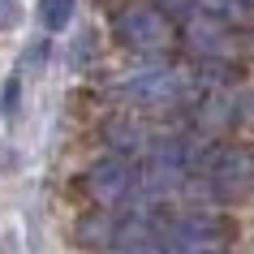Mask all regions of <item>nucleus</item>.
<instances>
[{"label": "nucleus", "instance_id": "nucleus-8", "mask_svg": "<svg viewBox=\"0 0 254 254\" xmlns=\"http://www.w3.org/2000/svg\"><path fill=\"white\" fill-rule=\"evenodd\" d=\"M13 108H17V78H9V86H4V99H0V112H4V117H13Z\"/></svg>", "mask_w": 254, "mask_h": 254}, {"label": "nucleus", "instance_id": "nucleus-4", "mask_svg": "<svg viewBox=\"0 0 254 254\" xmlns=\"http://www.w3.org/2000/svg\"><path fill=\"white\" fill-rule=\"evenodd\" d=\"M86 181H91V194H95V198L117 202V198H125V194L134 190L138 173H134V164L125 160V155H104V160L86 173Z\"/></svg>", "mask_w": 254, "mask_h": 254}, {"label": "nucleus", "instance_id": "nucleus-6", "mask_svg": "<svg viewBox=\"0 0 254 254\" xmlns=\"http://www.w3.org/2000/svg\"><path fill=\"white\" fill-rule=\"evenodd\" d=\"M215 13L220 17H237V13H254V0H215Z\"/></svg>", "mask_w": 254, "mask_h": 254}, {"label": "nucleus", "instance_id": "nucleus-5", "mask_svg": "<svg viewBox=\"0 0 254 254\" xmlns=\"http://www.w3.org/2000/svg\"><path fill=\"white\" fill-rule=\"evenodd\" d=\"M39 22L43 30H65L69 22H73V0H39Z\"/></svg>", "mask_w": 254, "mask_h": 254}, {"label": "nucleus", "instance_id": "nucleus-2", "mask_svg": "<svg viewBox=\"0 0 254 254\" xmlns=\"http://www.w3.org/2000/svg\"><path fill=\"white\" fill-rule=\"evenodd\" d=\"M194 164H198L202 181H207L215 194H237V190H246V186L254 181V160H250V151H241V147L198 151Z\"/></svg>", "mask_w": 254, "mask_h": 254}, {"label": "nucleus", "instance_id": "nucleus-3", "mask_svg": "<svg viewBox=\"0 0 254 254\" xmlns=\"http://www.w3.org/2000/svg\"><path fill=\"white\" fill-rule=\"evenodd\" d=\"M181 91H186V82L173 69H142L134 78H125V86H121V95L134 99L138 108H168L173 99H181Z\"/></svg>", "mask_w": 254, "mask_h": 254}, {"label": "nucleus", "instance_id": "nucleus-1", "mask_svg": "<svg viewBox=\"0 0 254 254\" xmlns=\"http://www.w3.org/2000/svg\"><path fill=\"white\" fill-rule=\"evenodd\" d=\"M112 35L129 52H164L173 39V26H168L164 9H155V4H125L112 17Z\"/></svg>", "mask_w": 254, "mask_h": 254}, {"label": "nucleus", "instance_id": "nucleus-7", "mask_svg": "<svg viewBox=\"0 0 254 254\" xmlns=\"http://www.w3.org/2000/svg\"><path fill=\"white\" fill-rule=\"evenodd\" d=\"M17 17H22L17 0H0V35H4V30H13V26H17Z\"/></svg>", "mask_w": 254, "mask_h": 254}]
</instances>
